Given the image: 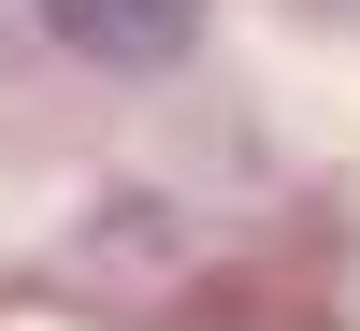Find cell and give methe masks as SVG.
Masks as SVG:
<instances>
[{"label":"cell","mask_w":360,"mask_h":331,"mask_svg":"<svg viewBox=\"0 0 360 331\" xmlns=\"http://www.w3.org/2000/svg\"><path fill=\"white\" fill-rule=\"evenodd\" d=\"M44 15H58V44L115 58V72H159V58H188L202 0H44Z\"/></svg>","instance_id":"1"}]
</instances>
